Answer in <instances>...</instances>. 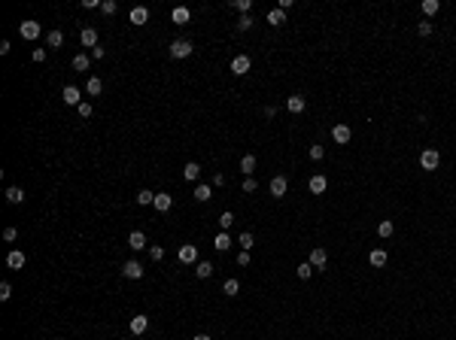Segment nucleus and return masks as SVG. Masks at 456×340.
<instances>
[{"mask_svg": "<svg viewBox=\"0 0 456 340\" xmlns=\"http://www.w3.org/2000/svg\"><path fill=\"white\" fill-rule=\"evenodd\" d=\"M438 164H441L438 149H423V152H420V167H423V170H438Z\"/></svg>", "mask_w": 456, "mask_h": 340, "instance_id": "obj_1", "label": "nucleus"}, {"mask_svg": "<svg viewBox=\"0 0 456 340\" xmlns=\"http://www.w3.org/2000/svg\"><path fill=\"white\" fill-rule=\"evenodd\" d=\"M332 140H335L338 146H347V143L353 140V131H350V124H344V122H338L335 128H332Z\"/></svg>", "mask_w": 456, "mask_h": 340, "instance_id": "obj_2", "label": "nucleus"}, {"mask_svg": "<svg viewBox=\"0 0 456 340\" xmlns=\"http://www.w3.org/2000/svg\"><path fill=\"white\" fill-rule=\"evenodd\" d=\"M192 52H195V49H192L189 40H174V43H170V58H189Z\"/></svg>", "mask_w": 456, "mask_h": 340, "instance_id": "obj_3", "label": "nucleus"}, {"mask_svg": "<svg viewBox=\"0 0 456 340\" xmlns=\"http://www.w3.org/2000/svg\"><path fill=\"white\" fill-rule=\"evenodd\" d=\"M177 258H179L182 264H198V246L182 243V246H179V252H177Z\"/></svg>", "mask_w": 456, "mask_h": 340, "instance_id": "obj_4", "label": "nucleus"}, {"mask_svg": "<svg viewBox=\"0 0 456 340\" xmlns=\"http://www.w3.org/2000/svg\"><path fill=\"white\" fill-rule=\"evenodd\" d=\"M40 31H43V28H40V21H33V18H28V21H21V25H18V33H21L25 40H37V37H40Z\"/></svg>", "mask_w": 456, "mask_h": 340, "instance_id": "obj_5", "label": "nucleus"}, {"mask_svg": "<svg viewBox=\"0 0 456 340\" xmlns=\"http://www.w3.org/2000/svg\"><path fill=\"white\" fill-rule=\"evenodd\" d=\"M122 277H128V279H140V277H143L140 262H137V258H128V262L122 264Z\"/></svg>", "mask_w": 456, "mask_h": 340, "instance_id": "obj_6", "label": "nucleus"}, {"mask_svg": "<svg viewBox=\"0 0 456 340\" xmlns=\"http://www.w3.org/2000/svg\"><path fill=\"white\" fill-rule=\"evenodd\" d=\"M286 188H289V179L283 173L271 179V198H286Z\"/></svg>", "mask_w": 456, "mask_h": 340, "instance_id": "obj_7", "label": "nucleus"}, {"mask_svg": "<svg viewBox=\"0 0 456 340\" xmlns=\"http://www.w3.org/2000/svg\"><path fill=\"white\" fill-rule=\"evenodd\" d=\"M249 64H253V61H249L246 55H234V58H231V73L234 76H246L249 73Z\"/></svg>", "mask_w": 456, "mask_h": 340, "instance_id": "obj_8", "label": "nucleus"}, {"mask_svg": "<svg viewBox=\"0 0 456 340\" xmlns=\"http://www.w3.org/2000/svg\"><path fill=\"white\" fill-rule=\"evenodd\" d=\"M326 262H328V252L323 246H316V249H310V264L316 267V270H323L326 267Z\"/></svg>", "mask_w": 456, "mask_h": 340, "instance_id": "obj_9", "label": "nucleus"}, {"mask_svg": "<svg viewBox=\"0 0 456 340\" xmlns=\"http://www.w3.org/2000/svg\"><path fill=\"white\" fill-rule=\"evenodd\" d=\"M128 328H131V334H146V328H149V316H143V313L134 316Z\"/></svg>", "mask_w": 456, "mask_h": 340, "instance_id": "obj_10", "label": "nucleus"}, {"mask_svg": "<svg viewBox=\"0 0 456 340\" xmlns=\"http://www.w3.org/2000/svg\"><path fill=\"white\" fill-rule=\"evenodd\" d=\"M25 262H28V258H25V252H21V249H13V252L6 255V264L13 267V270H21V267H25Z\"/></svg>", "mask_w": 456, "mask_h": 340, "instance_id": "obj_11", "label": "nucleus"}, {"mask_svg": "<svg viewBox=\"0 0 456 340\" xmlns=\"http://www.w3.org/2000/svg\"><path fill=\"white\" fill-rule=\"evenodd\" d=\"M152 207H155L158 213H167L170 207H174V198H170L167 191H162V195H155V201H152Z\"/></svg>", "mask_w": 456, "mask_h": 340, "instance_id": "obj_12", "label": "nucleus"}, {"mask_svg": "<svg viewBox=\"0 0 456 340\" xmlns=\"http://www.w3.org/2000/svg\"><path fill=\"white\" fill-rule=\"evenodd\" d=\"M79 40H82V46L95 49L98 46V31L95 28H82V31H79Z\"/></svg>", "mask_w": 456, "mask_h": 340, "instance_id": "obj_13", "label": "nucleus"}, {"mask_svg": "<svg viewBox=\"0 0 456 340\" xmlns=\"http://www.w3.org/2000/svg\"><path fill=\"white\" fill-rule=\"evenodd\" d=\"M128 246L134 249V252L146 249V234H143V231H131V234H128Z\"/></svg>", "mask_w": 456, "mask_h": 340, "instance_id": "obj_14", "label": "nucleus"}, {"mask_svg": "<svg viewBox=\"0 0 456 340\" xmlns=\"http://www.w3.org/2000/svg\"><path fill=\"white\" fill-rule=\"evenodd\" d=\"M64 104H67V107H79V104H82V97H79V88H76V85H67V88H64Z\"/></svg>", "mask_w": 456, "mask_h": 340, "instance_id": "obj_15", "label": "nucleus"}, {"mask_svg": "<svg viewBox=\"0 0 456 340\" xmlns=\"http://www.w3.org/2000/svg\"><path fill=\"white\" fill-rule=\"evenodd\" d=\"M198 176H201V164L198 161H189L186 167H182V179H186V183H195Z\"/></svg>", "mask_w": 456, "mask_h": 340, "instance_id": "obj_16", "label": "nucleus"}, {"mask_svg": "<svg viewBox=\"0 0 456 340\" xmlns=\"http://www.w3.org/2000/svg\"><path fill=\"white\" fill-rule=\"evenodd\" d=\"M368 262H371V267H383L386 262H390V255H386V249H371Z\"/></svg>", "mask_w": 456, "mask_h": 340, "instance_id": "obj_17", "label": "nucleus"}, {"mask_svg": "<svg viewBox=\"0 0 456 340\" xmlns=\"http://www.w3.org/2000/svg\"><path fill=\"white\" fill-rule=\"evenodd\" d=\"M231 237H228V231H222V234H216V240H213V246H216V252H228L231 249Z\"/></svg>", "mask_w": 456, "mask_h": 340, "instance_id": "obj_18", "label": "nucleus"}, {"mask_svg": "<svg viewBox=\"0 0 456 340\" xmlns=\"http://www.w3.org/2000/svg\"><path fill=\"white\" fill-rule=\"evenodd\" d=\"M170 18H174V25H189L192 13H189V6H177L174 13H170Z\"/></svg>", "mask_w": 456, "mask_h": 340, "instance_id": "obj_19", "label": "nucleus"}, {"mask_svg": "<svg viewBox=\"0 0 456 340\" xmlns=\"http://www.w3.org/2000/svg\"><path fill=\"white\" fill-rule=\"evenodd\" d=\"M256 167H259V161H256V155H244V158H241V173H246V176H253V173H256Z\"/></svg>", "mask_w": 456, "mask_h": 340, "instance_id": "obj_20", "label": "nucleus"}, {"mask_svg": "<svg viewBox=\"0 0 456 340\" xmlns=\"http://www.w3.org/2000/svg\"><path fill=\"white\" fill-rule=\"evenodd\" d=\"M326 188H328V179H326L323 173H316V176H310V191H313V195H323Z\"/></svg>", "mask_w": 456, "mask_h": 340, "instance_id": "obj_21", "label": "nucleus"}, {"mask_svg": "<svg viewBox=\"0 0 456 340\" xmlns=\"http://www.w3.org/2000/svg\"><path fill=\"white\" fill-rule=\"evenodd\" d=\"M131 21L134 25H146V21H149V9L146 6H134L131 9Z\"/></svg>", "mask_w": 456, "mask_h": 340, "instance_id": "obj_22", "label": "nucleus"}, {"mask_svg": "<svg viewBox=\"0 0 456 340\" xmlns=\"http://www.w3.org/2000/svg\"><path fill=\"white\" fill-rule=\"evenodd\" d=\"M85 92H88V97H98L100 92H104V82H100L98 76H88V82H85Z\"/></svg>", "mask_w": 456, "mask_h": 340, "instance_id": "obj_23", "label": "nucleus"}, {"mask_svg": "<svg viewBox=\"0 0 456 340\" xmlns=\"http://www.w3.org/2000/svg\"><path fill=\"white\" fill-rule=\"evenodd\" d=\"M286 109H289V112H304V97H301V94L286 97Z\"/></svg>", "mask_w": 456, "mask_h": 340, "instance_id": "obj_24", "label": "nucleus"}, {"mask_svg": "<svg viewBox=\"0 0 456 340\" xmlns=\"http://www.w3.org/2000/svg\"><path fill=\"white\" fill-rule=\"evenodd\" d=\"M392 231H395L392 219H383V222L377 225V237H380V240H386V237H392Z\"/></svg>", "mask_w": 456, "mask_h": 340, "instance_id": "obj_25", "label": "nucleus"}, {"mask_svg": "<svg viewBox=\"0 0 456 340\" xmlns=\"http://www.w3.org/2000/svg\"><path fill=\"white\" fill-rule=\"evenodd\" d=\"M88 67H91V58H88V55H76V58H73V70H76V73H85Z\"/></svg>", "mask_w": 456, "mask_h": 340, "instance_id": "obj_26", "label": "nucleus"}, {"mask_svg": "<svg viewBox=\"0 0 456 340\" xmlns=\"http://www.w3.org/2000/svg\"><path fill=\"white\" fill-rule=\"evenodd\" d=\"M6 201L9 203H21V201H25V191H21L18 185H9L6 188Z\"/></svg>", "mask_w": 456, "mask_h": 340, "instance_id": "obj_27", "label": "nucleus"}, {"mask_svg": "<svg viewBox=\"0 0 456 340\" xmlns=\"http://www.w3.org/2000/svg\"><path fill=\"white\" fill-rule=\"evenodd\" d=\"M283 21H286V13H283V9H271V13H268V25H274V28H280Z\"/></svg>", "mask_w": 456, "mask_h": 340, "instance_id": "obj_28", "label": "nucleus"}, {"mask_svg": "<svg viewBox=\"0 0 456 340\" xmlns=\"http://www.w3.org/2000/svg\"><path fill=\"white\" fill-rule=\"evenodd\" d=\"M46 43H49V49H61V43H64V33H61V31H49V37H46Z\"/></svg>", "mask_w": 456, "mask_h": 340, "instance_id": "obj_29", "label": "nucleus"}, {"mask_svg": "<svg viewBox=\"0 0 456 340\" xmlns=\"http://www.w3.org/2000/svg\"><path fill=\"white\" fill-rule=\"evenodd\" d=\"M237 243H241V249H244V252H249V249H253V246H256V237H253V234H249V231H244L241 237H237Z\"/></svg>", "mask_w": 456, "mask_h": 340, "instance_id": "obj_30", "label": "nucleus"}, {"mask_svg": "<svg viewBox=\"0 0 456 340\" xmlns=\"http://www.w3.org/2000/svg\"><path fill=\"white\" fill-rule=\"evenodd\" d=\"M152 201H155V191H146V188L137 191V203H140V207H149Z\"/></svg>", "mask_w": 456, "mask_h": 340, "instance_id": "obj_31", "label": "nucleus"}, {"mask_svg": "<svg viewBox=\"0 0 456 340\" xmlns=\"http://www.w3.org/2000/svg\"><path fill=\"white\" fill-rule=\"evenodd\" d=\"M222 292L228 294V298H234V294H237V292H241V282H237L234 277H231V279H225V286H222Z\"/></svg>", "mask_w": 456, "mask_h": 340, "instance_id": "obj_32", "label": "nucleus"}, {"mask_svg": "<svg viewBox=\"0 0 456 340\" xmlns=\"http://www.w3.org/2000/svg\"><path fill=\"white\" fill-rule=\"evenodd\" d=\"M195 274H198L201 279H207V277L213 274V264H210V262H198V264H195Z\"/></svg>", "mask_w": 456, "mask_h": 340, "instance_id": "obj_33", "label": "nucleus"}, {"mask_svg": "<svg viewBox=\"0 0 456 340\" xmlns=\"http://www.w3.org/2000/svg\"><path fill=\"white\" fill-rule=\"evenodd\" d=\"M231 225H234V213H231V210H225L222 216H219V228H222V231H228Z\"/></svg>", "mask_w": 456, "mask_h": 340, "instance_id": "obj_34", "label": "nucleus"}, {"mask_svg": "<svg viewBox=\"0 0 456 340\" xmlns=\"http://www.w3.org/2000/svg\"><path fill=\"white\" fill-rule=\"evenodd\" d=\"M210 195H213V188H210V185H198V188H195V201H201V203H204V201H210Z\"/></svg>", "mask_w": 456, "mask_h": 340, "instance_id": "obj_35", "label": "nucleus"}, {"mask_svg": "<svg viewBox=\"0 0 456 340\" xmlns=\"http://www.w3.org/2000/svg\"><path fill=\"white\" fill-rule=\"evenodd\" d=\"M438 9H441V0H423V13L426 15H435Z\"/></svg>", "mask_w": 456, "mask_h": 340, "instance_id": "obj_36", "label": "nucleus"}, {"mask_svg": "<svg viewBox=\"0 0 456 340\" xmlns=\"http://www.w3.org/2000/svg\"><path fill=\"white\" fill-rule=\"evenodd\" d=\"M253 25H256L253 15H241V18H237V31H249Z\"/></svg>", "mask_w": 456, "mask_h": 340, "instance_id": "obj_37", "label": "nucleus"}, {"mask_svg": "<svg viewBox=\"0 0 456 340\" xmlns=\"http://www.w3.org/2000/svg\"><path fill=\"white\" fill-rule=\"evenodd\" d=\"M310 270H313V264H310V262L298 264V279H310Z\"/></svg>", "mask_w": 456, "mask_h": 340, "instance_id": "obj_38", "label": "nucleus"}, {"mask_svg": "<svg viewBox=\"0 0 456 340\" xmlns=\"http://www.w3.org/2000/svg\"><path fill=\"white\" fill-rule=\"evenodd\" d=\"M231 6L237 9V13H244V15H249V6H253V3H249V0H234Z\"/></svg>", "mask_w": 456, "mask_h": 340, "instance_id": "obj_39", "label": "nucleus"}, {"mask_svg": "<svg viewBox=\"0 0 456 340\" xmlns=\"http://www.w3.org/2000/svg\"><path fill=\"white\" fill-rule=\"evenodd\" d=\"M149 258L152 262H162L164 258V246H149Z\"/></svg>", "mask_w": 456, "mask_h": 340, "instance_id": "obj_40", "label": "nucleus"}, {"mask_svg": "<svg viewBox=\"0 0 456 340\" xmlns=\"http://www.w3.org/2000/svg\"><path fill=\"white\" fill-rule=\"evenodd\" d=\"M417 33H420V37H429V33H432V21H429V18L420 21V25H417Z\"/></svg>", "mask_w": 456, "mask_h": 340, "instance_id": "obj_41", "label": "nucleus"}, {"mask_svg": "<svg viewBox=\"0 0 456 340\" xmlns=\"http://www.w3.org/2000/svg\"><path fill=\"white\" fill-rule=\"evenodd\" d=\"M310 158H313V161H323V158H326V149L313 143V146H310Z\"/></svg>", "mask_w": 456, "mask_h": 340, "instance_id": "obj_42", "label": "nucleus"}, {"mask_svg": "<svg viewBox=\"0 0 456 340\" xmlns=\"http://www.w3.org/2000/svg\"><path fill=\"white\" fill-rule=\"evenodd\" d=\"M100 13H107V15H116V0H104V3H100Z\"/></svg>", "mask_w": 456, "mask_h": 340, "instance_id": "obj_43", "label": "nucleus"}, {"mask_svg": "<svg viewBox=\"0 0 456 340\" xmlns=\"http://www.w3.org/2000/svg\"><path fill=\"white\" fill-rule=\"evenodd\" d=\"M13 298V286L9 282H0V301H9Z\"/></svg>", "mask_w": 456, "mask_h": 340, "instance_id": "obj_44", "label": "nucleus"}, {"mask_svg": "<svg viewBox=\"0 0 456 340\" xmlns=\"http://www.w3.org/2000/svg\"><path fill=\"white\" fill-rule=\"evenodd\" d=\"M76 109H79V116H82V119H88V116H91V104H88V100H82V104H79Z\"/></svg>", "mask_w": 456, "mask_h": 340, "instance_id": "obj_45", "label": "nucleus"}, {"mask_svg": "<svg viewBox=\"0 0 456 340\" xmlns=\"http://www.w3.org/2000/svg\"><path fill=\"white\" fill-rule=\"evenodd\" d=\"M256 188H259V183H256L253 176H246V179H244V191H256Z\"/></svg>", "mask_w": 456, "mask_h": 340, "instance_id": "obj_46", "label": "nucleus"}, {"mask_svg": "<svg viewBox=\"0 0 456 340\" xmlns=\"http://www.w3.org/2000/svg\"><path fill=\"white\" fill-rule=\"evenodd\" d=\"M16 237H18V231H16V228H6V231H3V240H6V243H13Z\"/></svg>", "mask_w": 456, "mask_h": 340, "instance_id": "obj_47", "label": "nucleus"}, {"mask_svg": "<svg viewBox=\"0 0 456 340\" xmlns=\"http://www.w3.org/2000/svg\"><path fill=\"white\" fill-rule=\"evenodd\" d=\"M82 9H100V0H82Z\"/></svg>", "mask_w": 456, "mask_h": 340, "instance_id": "obj_48", "label": "nucleus"}, {"mask_svg": "<svg viewBox=\"0 0 456 340\" xmlns=\"http://www.w3.org/2000/svg\"><path fill=\"white\" fill-rule=\"evenodd\" d=\"M31 58L37 61V64H40V61H46V49H33V55H31Z\"/></svg>", "mask_w": 456, "mask_h": 340, "instance_id": "obj_49", "label": "nucleus"}, {"mask_svg": "<svg viewBox=\"0 0 456 340\" xmlns=\"http://www.w3.org/2000/svg\"><path fill=\"white\" fill-rule=\"evenodd\" d=\"M237 264L246 267V264H249V252H241V255H237Z\"/></svg>", "mask_w": 456, "mask_h": 340, "instance_id": "obj_50", "label": "nucleus"}, {"mask_svg": "<svg viewBox=\"0 0 456 340\" xmlns=\"http://www.w3.org/2000/svg\"><path fill=\"white\" fill-rule=\"evenodd\" d=\"M91 58H95V61H98V58H104V49L95 46V49H91Z\"/></svg>", "mask_w": 456, "mask_h": 340, "instance_id": "obj_51", "label": "nucleus"}, {"mask_svg": "<svg viewBox=\"0 0 456 340\" xmlns=\"http://www.w3.org/2000/svg\"><path fill=\"white\" fill-rule=\"evenodd\" d=\"M9 49H13V46H9V40L0 43V55H9Z\"/></svg>", "mask_w": 456, "mask_h": 340, "instance_id": "obj_52", "label": "nucleus"}, {"mask_svg": "<svg viewBox=\"0 0 456 340\" xmlns=\"http://www.w3.org/2000/svg\"><path fill=\"white\" fill-rule=\"evenodd\" d=\"M192 340H213V337H210V334H195Z\"/></svg>", "mask_w": 456, "mask_h": 340, "instance_id": "obj_53", "label": "nucleus"}]
</instances>
